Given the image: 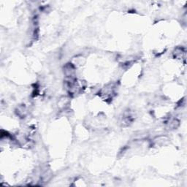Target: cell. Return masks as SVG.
Here are the masks:
<instances>
[{
	"mask_svg": "<svg viewBox=\"0 0 187 187\" xmlns=\"http://www.w3.org/2000/svg\"><path fill=\"white\" fill-rule=\"evenodd\" d=\"M174 57L178 59H185L186 58V51L183 48H177L173 52Z\"/></svg>",
	"mask_w": 187,
	"mask_h": 187,
	"instance_id": "6da1fadb",
	"label": "cell"
}]
</instances>
